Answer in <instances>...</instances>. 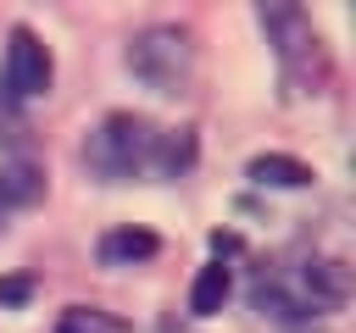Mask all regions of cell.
<instances>
[{"instance_id": "obj_1", "label": "cell", "mask_w": 356, "mask_h": 333, "mask_svg": "<svg viewBox=\"0 0 356 333\" xmlns=\"http://www.w3.org/2000/svg\"><path fill=\"white\" fill-rule=\"evenodd\" d=\"M150 155H156V128H150L145 117H134V111H111V117L89 133V144H83V166H89L100 183H128V178H139V172L150 166Z\"/></svg>"}, {"instance_id": "obj_2", "label": "cell", "mask_w": 356, "mask_h": 333, "mask_svg": "<svg viewBox=\"0 0 356 333\" xmlns=\"http://www.w3.org/2000/svg\"><path fill=\"white\" fill-rule=\"evenodd\" d=\"M128 72H134L145 89H156V94H178V89L189 83V72H195V39H189V28L156 22V28L134 33V44H128Z\"/></svg>"}, {"instance_id": "obj_4", "label": "cell", "mask_w": 356, "mask_h": 333, "mask_svg": "<svg viewBox=\"0 0 356 333\" xmlns=\"http://www.w3.org/2000/svg\"><path fill=\"white\" fill-rule=\"evenodd\" d=\"M50 78H56V61L39 44V33L33 28H11V44H6V94L11 100H33V94L50 89Z\"/></svg>"}, {"instance_id": "obj_5", "label": "cell", "mask_w": 356, "mask_h": 333, "mask_svg": "<svg viewBox=\"0 0 356 333\" xmlns=\"http://www.w3.org/2000/svg\"><path fill=\"white\" fill-rule=\"evenodd\" d=\"M156 250H161V239L150 228H111L100 239V261L106 266H134V261H150Z\"/></svg>"}, {"instance_id": "obj_6", "label": "cell", "mask_w": 356, "mask_h": 333, "mask_svg": "<svg viewBox=\"0 0 356 333\" xmlns=\"http://www.w3.org/2000/svg\"><path fill=\"white\" fill-rule=\"evenodd\" d=\"M245 172H250V183H261V189H300V183H312V166L295 161V155H278V150L256 155Z\"/></svg>"}, {"instance_id": "obj_8", "label": "cell", "mask_w": 356, "mask_h": 333, "mask_svg": "<svg viewBox=\"0 0 356 333\" xmlns=\"http://www.w3.org/2000/svg\"><path fill=\"white\" fill-rule=\"evenodd\" d=\"M228 266L217 261V266H200V278H195V289H189V311L195 316H217L222 311V300H228Z\"/></svg>"}, {"instance_id": "obj_14", "label": "cell", "mask_w": 356, "mask_h": 333, "mask_svg": "<svg viewBox=\"0 0 356 333\" xmlns=\"http://www.w3.org/2000/svg\"><path fill=\"white\" fill-rule=\"evenodd\" d=\"M6 211H11V205H6V194H0V222H6Z\"/></svg>"}, {"instance_id": "obj_9", "label": "cell", "mask_w": 356, "mask_h": 333, "mask_svg": "<svg viewBox=\"0 0 356 333\" xmlns=\"http://www.w3.org/2000/svg\"><path fill=\"white\" fill-rule=\"evenodd\" d=\"M0 194H6V205H11V211H17V205H33V200L44 194V178H39V166H28V161L6 166V172H0Z\"/></svg>"}, {"instance_id": "obj_12", "label": "cell", "mask_w": 356, "mask_h": 333, "mask_svg": "<svg viewBox=\"0 0 356 333\" xmlns=\"http://www.w3.org/2000/svg\"><path fill=\"white\" fill-rule=\"evenodd\" d=\"M17 128H22V122H17V105H11V100H0V139H11Z\"/></svg>"}, {"instance_id": "obj_10", "label": "cell", "mask_w": 356, "mask_h": 333, "mask_svg": "<svg viewBox=\"0 0 356 333\" xmlns=\"http://www.w3.org/2000/svg\"><path fill=\"white\" fill-rule=\"evenodd\" d=\"M56 333H128V322L111 311H95V305H72V311H61Z\"/></svg>"}, {"instance_id": "obj_13", "label": "cell", "mask_w": 356, "mask_h": 333, "mask_svg": "<svg viewBox=\"0 0 356 333\" xmlns=\"http://www.w3.org/2000/svg\"><path fill=\"white\" fill-rule=\"evenodd\" d=\"M211 250H217V255H234V250H239V233H211Z\"/></svg>"}, {"instance_id": "obj_7", "label": "cell", "mask_w": 356, "mask_h": 333, "mask_svg": "<svg viewBox=\"0 0 356 333\" xmlns=\"http://www.w3.org/2000/svg\"><path fill=\"white\" fill-rule=\"evenodd\" d=\"M150 166H156L161 178L189 172V166H195V133H189V128H178V133H156V155H150Z\"/></svg>"}, {"instance_id": "obj_11", "label": "cell", "mask_w": 356, "mask_h": 333, "mask_svg": "<svg viewBox=\"0 0 356 333\" xmlns=\"http://www.w3.org/2000/svg\"><path fill=\"white\" fill-rule=\"evenodd\" d=\"M28 294H33V278H22V272L17 278H0V305H22Z\"/></svg>"}, {"instance_id": "obj_3", "label": "cell", "mask_w": 356, "mask_h": 333, "mask_svg": "<svg viewBox=\"0 0 356 333\" xmlns=\"http://www.w3.org/2000/svg\"><path fill=\"white\" fill-rule=\"evenodd\" d=\"M256 17H261V28H267L278 61L289 67V78H312V83H323V44H317L306 11H300V6H261Z\"/></svg>"}]
</instances>
